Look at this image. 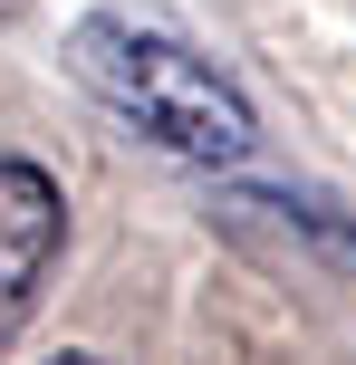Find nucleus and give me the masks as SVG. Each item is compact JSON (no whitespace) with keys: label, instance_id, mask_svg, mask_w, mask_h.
<instances>
[{"label":"nucleus","instance_id":"obj_3","mask_svg":"<svg viewBox=\"0 0 356 365\" xmlns=\"http://www.w3.org/2000/svg\"><path fill=\"white\" fill-rule=\"evenodd\" d=\"M49 365H106V356H87V346H77V356H49Z\"/></svg>","mask_w":356,"mask_h":365},{"label":"nucleus","instance_id":"obj_4","mask_svg":"<svg viewBox=\"0 0 356 365\" xmlns=\"http://www.w3.org/2000/svg\"><path fill=\"white\" fill-rule=\"evenodd\" d=\"M0 10H19V0H0Z\"/></svg>","mask_w":356,"mask_h":365},{"label":"nucleus","instance_id":"obj_1","mask_svg":"<svg viewBox=\"0 0 356 365\" xmlns=\"http://www.w3.org/2000/svg\"><path fill=\"white\" fill-rule=\"evenodd\" d=\"M68 77L106 115H126L145 145H164L173 164L231 173V164H250V145H260L250 96L231 87L183 29H164V19H145V10H87L68 29Z\"/></svg>","mask_w":356,"mask_h":365},{"label":"nucleus","instance_id":"obj_2","mask_svg":"<svg viewBox=\"0 0 356 365\" xmlns=\"http://www.w3.org/2000/svg\"><path fill=\"white\" fill-rule=\"evenodd\" d=\"M58 250H68L58 173H39L29 154H0V346L39 317V298L58 279Z\"/></svg>","mask_w":356,"mask_h":365}]
</instances>
